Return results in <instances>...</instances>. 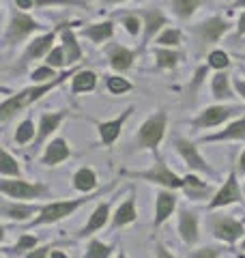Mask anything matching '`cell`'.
<instances>
[{"mask_svg":"<svg viewBox=\"0 0 245 258\" xmlns=\"http://www.w3.org/2000/svg\"><path fill=\"white\" fill-rule=\"evenodd\" d=\"M69 74H73V71H69ZM69 74H60L56 80H52V82H45V84H39V86H32V88H26L24 93L11 97V99H5L3 106H0V120H7L11 118L15 112H20L24 106H30L32 101L41 99L45 93H50L54 86H58L65 82V78H69Z\"/></svg>","mask_w":245,"mask_h":258,"instance_id":"obj_1","label":"cell"},{"mask_svg":"<svg viewBox=\"0 0 245 258\" xmlns=\"http://www.w3.org/2000/svg\"><path fill=\"white\" fill-rule=\"evenodd\" d=\"M91 198H80V200H60V203H50L45 207H41L39 215L30 222V226H41V224H52L65 220L67 215H71L73 211H78L82 205H86Z\"/></svg>","mask_w":245,"mask_h":258,"instance_id":"obj_2","label":"cell"},{"mask_svg":"<svg viewBox=\"0 0 245 258\" xmlns=\"http://www.w3.org/2000/svg\"><path fill=\"white\" fill-rule=\"evenodd\" d=\"M163 132H166V112H157L140 127V132L136 136V144L142 149L155 151L163 138Z\"/></svg>","mask_w":245,"mask_h":258,"instance_id":"obj_3","label":"cell"},{"mask_svg":"<svg viewBox=\"0 0 245 258\" xmlns=\"http://www.w3.org/2000/svg\"><path fill=\"white\" fill-rule=\"evenodd\" d=\"M0 191L9 198H18V200H30V198H39L47 194V187L41 183H28V181H0Z\"/></svg>","mask_w":245,"mask_h":258,"instance_id":"obj_4","label":"cell"},{"mask_svg":"<svg viewBox=\"0 0 245 258\" xmlns=\"http://www.w3.org/2000/svg\"><path fill=\"white\" fill-rule=\"evenodd\" d=\"M132 176H136V179L151 181V183H159V185H163V187H170V189L185 187V179H178L174 172H170L163 161H157L155 168H151V170H146V172H134Z\"/></svg>","mask_w":245,"mask_h":258,"instance_id":"obj_5","label":"cell"},{"mask_svg":"<svg viewBox=\"0 0 245 258\" xmlns=\"http://www.w3.org/2000/svg\"><path fill=\"white\" fill-rule=\"evenodd\" d=\"M241 200V189H239V183H236V174L230 172L228 174V181L222 189H219L213 200L209 203V209H217V207H226V205H232V203H239Z\"/></svg>","mask_w":245,"mask_h":258,"instance_id":"obj_6","label":"cell"},{"mask_svg":"<svg viewBox=\"0 0 245 258\" xmlns=\"http://www.w3.org/2000/svg\"><path fill=\"white\" fill-rule=\"evenodd\" d=\"M234 108H224V106H213V108H207L204 112H200V116L194 120L196 127H217L222 125L224 120H228L234 114Z\"/></svg>","mask_w":245,"mask_h":258,"instance_id":"obj_7","label":"cell"},{"mask_svg":"<svg viewBox=\"0 0 245 258\" xmlns=\"http://www.w3.org/2000/svg\"><path fill=\"white\" fill-rule=\"evenodd\" d=\"M176 149H178V153L183 155V159L187 161V166H190L192 170L211 172V168L207 166V161L202 159V155L198 153V149H196V144L187 142V140H183V138H178V140H176Z\"/></svg>","mask_w":245,"mask_h":258,"instance_id":"obj_8","label":"cell"},{"mask_svg":"<svg viewBox=\"0 0 245 258\" xmlns=\"http://www.w3.org/2000/svg\"><path fill=\"white\" fill-rule=\"evenodd\" d=\"M213 232L217 239L226 241V243H232V241H236L241 235H243V224L236 222V220H230V217H219V220H215L213 224Z\"/></svg>","mask_w":245,"mask_h":258,"instance_id":"obj_9","label":"cell"},{"mask_svg":"<svg viewBox=\"0 0 245 258\" xmlns=\"http://www.w3.org/2000/svg\"><path fill=\"white\" fill-rule=\"evenodd\" d=\"M226 28H228V24H226L222 18H211V20H207V22H202L196 30H198L202 43H215L217 39L226 32Z\"/></svg>","mask_w":245,"mask_h":258,"instance_id":"obj_10","label":"cell"},{"mask_svg":"<svg viewBox=\"0 0 245 258\" xmlns=\"http://www.w3.org/2000/svg\"><path fill=\"white\" fill-rule=\"evenodd\" d=\"M176 207V196L172 191H159L157 203H155V226H161L163 222L172 215Z\"/></svg>","mask_w":245,"mask_h":258,"instance_id":"obj_11","label":"cell"},{"mask_svg":"<svg viewBox=\"0 0 245 258\" xmlns=\"http://www.w3.org/2000/svg\"><path fill=\"white\" fill-rule=\"evenodd\" d=\"M39 28V24L28 18V15H15L13 22H11V26H9V41H20V39H24L26 35H30L32 30H37Z\"/></svg>","mask_w":245,"mask_h":258,"instance_id":"obj_12","label":"cell"},{"mask_svg":"<svg viewBox=\"0 0 245 258\" xmlns=\"http://www.w3.org/2000/svg\"><path fill=\"white\" fill-rule=\"evenodd\" d=\"M132 108L125 110L120 114V118H114V120H108V123H99V138L103 144H112L114 140L118 138V134H120V129L122 125H125V120L129 118V114H132Z\"/></svg>","mask_w":245,"mask_h":258,"instance_id":"obj_13","label":"cell"},{"mask_svg":"<svg viewBox=\"0 0 245 258\" xmlns=\"http://www.w3.org/2000/svg\"><path fill=\"white\" fill-rule=\"evenodd\" d=\"M39 211H41V207H37V205H18V203H5L3 205V215L7 220H13V222H24Z\"/></svg>","mask_w":245,"mask_h":258,"instance_id":"obj_14","label":"cell"},{"mask_svg":"<svg viewBox=\"0 0 245 258\" xmlns=\"http://www.w3.org/2000/svg\"><path fill=\"white\" fill-rule=\"evenodd\" d=\"M178 230H181V237L185 243H196L198 241V220L192 211H181V217H178Z\"/></svg>","mask_w":245,"mask_h":258,"instance_id":"obj_15","label":"cell"},{"mask_svg":"<svg viewBox=\"0 0 245 258\" xmlns=\"http://www.w3.org/2000/svg\"><path fill=\"white\" fill-rule=\"evenodd\" d=\"M54 37H56V30L47 32V35L39 37V39H35V41H32V43L28 45L26 54H24V62L30 60V58H39V56H43V54H50V52H52Z\"/></svg>","mask_w":245,"mask_h":258,"instance_id":"obj_16","label":"cell"},{"mask_svg":"<svg viewBox=\"0 0 245 258\" xmlns=\"http://www.w3.org/2000/svg\"><path fill=\"white\" fill-rule=\"evenodd\" d=\"M69 147H67V142H65L63 138L58 140H52L50 144H47V151H45V155H43V164L45 166H56V164H60V161H65L69 157Z\"/></svg>","mask_w":245,"mask_h":258,"instance_id":"obj_17","label":"cell"},{"mask_svg":"<svg viewBox=\"0 0 245 258\" xmlns=\"http://www.w3.org/2000/svg\"><path fill=\"white\" fill-rule=\"evenodd\" d=\"M108 215H110V205H108V203H101V205L93 211L91 220H88V224L84 226V228H82L80 235H82V237H86V235H93L95 230L103 228L105 222H108Z\"/></svg>","mask_w":245,"mask_h":258,"instance_id":"obj_18","label":"cell"},{"mask_svg":"<svg viewBox=\"0 0 245 258\" xmlns=\"http://www.w3.org/2000/svg\"><path fill=\"white\" fill-rule=\"evenodd\" d=\"M245 138V116L241 120H234L232 125H228L224 132H219L215 136H207L204 142H222V140H241Z\"/></svg>","mask_w":245,"mask_h":258,"instance_id":"obj_19","label":"cell"},{"mask_svg":"<svg viewBox=\"0 0 245 258\" xmlns=\"http://www.w3.org/2000/svg\"><path fill=\"white\" fill-rule=\"evenodd\" d=\"M65 118V112H54V114H43L41 116V120H39V136H37V147L41 142H43L47 136H50L52 132H56L58 129V125H60V120Z\"/></svg>","mask_w":245,"mask_h":258,"instance_id":"obj_20","label":"cell"},{"mask_svg":"<svg viewBox=\"0 0 245 258\" xmlns=\"http://www.w3.org/2000/svg\"><path fill=\"white\" fill-rule=\"evenodd\" d=\"M136 217H138V213H136V198H134V194H132V196H129L125 203H122L116 209L112 224H114V228H120V226H125V224H132Z\"/></svg>","mask_w":245,"mask_h":258,"instance_id":"obj_21","label":"cell"},{"mask_svg":"<svg viewBox=\"0 0 245 258\" xmlns=\"http://www.w3.org/2000/svg\"><path fill=\"white\" fill-rule=\"evenodd\" d=\"M60 35H63V50H65V56H67V64L80 60L82 58V47L76 41V35H73L67 26L60 28Z\"/></svg>","mask_w":245,"mask_h":258,"instance_id":"obj_22","label":"cell"},{"mask_svg":"<svg viewBox=\"0 0 245 258\" xmlns=\"http://www.w3.org/2000/svg\"><path fill=\"white\" fill-rule=\"evenodd\" d=\"M110 64L116 71H125L134 64V52L127 50V47H120V45H114L110 50Z\"/></svg>","mask_w":245,"mask_h":258,"instance_id":"obj_23","label":"cell"},{"mask_svg":"<svg viewBox=\"0 0 245 258\" xmlns=\"http://www.w3.org/2000/svg\"><path fill=\"white\" fill-rule=\"evenodd\" d=\"M73 187H76L78 191H93L97 187V174L95 170H91V168H82V170H78L76 174H73Z\"/></svg>","mask_w":245,"mask_h":258,"instance_id":"obj_24","label":"cell"},{"mask_svg":"<svg viewBox=\"0 0 245 258\" xmlns=\"http://www.w3.org/2000/svg\"><path fill=\"white\" fill-rule=\"evenodd\" d=\"M82 32H84V35L91 39V41H95V43H103L105 39H110V37H112L114 28H112V24H110V22H103V24H93V26H86Z\"/></svg>","mask_w":245,"mask_h":258,"instance_id":"obj_25","label":"cell"},{"mask_svg":"<svg viewBox=\"0 0 245 258\" xmlns=\"http://www.w3.org/2000/svg\"><path fill=\"white\" fill-rule=\"evenodd\" d=\"M142 18H144V26H146V41L157 32L161 26H166V18H163V13L159 9H155V11H146L142 13Z\"/></svg>","mask_w":245,"mask_h":258,"instance_id":"obj_26","label":"cell"},{"mask_svg":"<svg viewBox=\"0 0 245 258\" xmlns=\"http://www.w3.org/2000/svg\"><path fill=\"white\" fill-rule=\"evenodd\" d=\"M97 84V76L93 74V71H78L76 78H73V86L71 91L73 93H86V91H93Z\"/></svg>","mask_w":245,"mask_h":258,"instance_id":"obj_27","label":"cell"},{"mask_svg":"<svg viewBox=\"0 0 245 258\" xmlns=\"http://www.w3.org/2000/svg\"><path fill=\"white\" fill-rule=\"evenodd\" d=\"M213 97H215V99H230V97H232L230 82H228L226 74H217L213 78Z\"/></svg>","mask_w":245,"mask_h":258,"instance_id":"obj_28","label":"cell"},{"mask_svg":"<svg viewBox=\"0 0 245 258\" xmlns=\"http://www.w3.org/2000/svg\"><path fill=\"white\" fill-rule=\"evenodd\" d=\"M0 174L3 176H20V166L18 161H15L9 151L3 149V155H0Z\"/></svg>","mask_w":245,"mask_h":258,"instance_id":"obj_29","label":"cell"},{"mask_svg":"<svg viewBox=\"0 0 245 258\" xmlns=\"http://www.w3.org/2000/svg\"><path fill=\"white\" fill-rule=\"evenodd\" d=\"M202 0H172V7H174V13L178 18H190L194 15V11L198 9V5Z\"/></svg>","mask_w":245,"mask_h":258,"instance_id":"obj_30","label":"cell"},{"mask_svg":"<svg viewBox=\"0 0 245 258\" xmlns=\"http://www.w3.org/2000/svg\"><path fill=\"white\" fill-rule=\"evenodd\" d=\"M112 254V247L101 243V241H91L86 247V254L84 258H108Z\"/></svg>","mask_w":245,"mask_h":258,"instance_id":"obj_31","label":"cell"},{"mask_svg":"<svg viewBox=\"0 0 245 258\" xmlns=\"http://www.w3.org/2000/svg\"><path fill=\"white\" fill-rule=\"evenodd\" d=\"M32 136H35V125H32V120H24V123L18 127V132H15V142L26 144V142H30Z\"/></svg>","mask_w":245,"mask_h":258,"instance_id":"obj_32","label":"cell"},{"mask_svg":"<svg viewBox=\"0 0 245 258\" xmlns=\"http://www.w3.org/2000/svg\"><path fill=\"white\" fill-rule=\"evenodd\" d=\"M108 91H110V93H114V95H122V93L132 91V84H129L125 78L110 76V78H108Z\"/></svg>","mask_w":245,"mask_h":258,"instance_id":"obj_33","label":"cell"},{"mask_svg":"<svg viewBox=\"0 0 245 258\" xmlns=\"http://www.w3.org/2000/svg\"><path fill=\"white\" fill-rule=\"evenodd\" d=\"M155 58H157V64L159 67H168V69H172L176 60H178V54L172 52V50H157L155 52Z\"/></svg>","mask_w":245,"mask_h":258,"instance_id":"obj_34","label":"cell"},{"mask_svg":"<svg viewBox=\"0 0 245 258\" xmlns=\"http://www.w3.org/2000/svg\"><path fill=\"white\" fill-rule=\"evenodd\" d=\"M157 43L159 45H178L181 43V32H178L176 28H166L161 32V35L157 37Z\"/></svg>","mask_w":245,"mask_h":258,"instance_id":"obj_35","label":"cell"},{"mask_svg":"<svg viewBox=\"0 0 245 258\" xmlns=\"http://www.w3.org/2000/svg\"><path fill=\"white\" fill-rule=\"evenodd\" d=\"M47 67H54V69H58V67H65L67 64V56H65V50L63 47H54V50L47 54Z\"/></svg>","mask_w":245,"mask_h":258,"instance_id":"obj_36","label":"cell"},{"mask_svg":"<svg viewBox=\"0 0 245 258\" xmlns=\"http://www.w3.org/2000/svg\"><path fill=\"white\" fill-rule=\"evenodd\" d=\"M32 82H37V84H45V82H52V80H56L58 76L54 74V67H41L37 71H32Z\"/></svg>","mask_w":245,"mask_h":258,"instance_id":"obj_37","label":"cell"},{"mask_svg":"<svg viewBox=\"0 0 245 258\" xmlns=\"http://www.w3.org/2000/svg\"><path fill=\"white\" fill-rule=\"evenodd\" d=\"M209 64L215 69H226L228 64H230V60H228V54L222 52V50H213L209 54Z\"/></svg>","mask_w":245,"mask_h":258,"instance_id":"obj_38","label":"cell"},{"mask_svg":"<svg viewBox=\"0 0 245 258\" xmlns=\"http://www.w3.org/2000/svg\"><path fill=\"white\" fill-rule=\"evenodd\" d=\"M35 245H37V239L35 237H30V235H24L18 243H15V247H13V252H24V249H35Z\"/></svg>","mask_w":245,"mask_h":258,"instance_id":"obj_39","label":"cell"},{"mask_svg":"<svg viewBox=\"0 0 245 258\" xmlns=\"http://www.w3.org/2000/svg\"><path fill=\"white\" fill-rule=\"evenodd\" d=\"M217 256H219L217 247H202V249H196V252L187 258H217Z\"/></svg>","mask_w":245,"mask_h":258,"instance_id":"obj_40","label":"cell"},{"mask_svg":"<svg viewBox=\"0 0 245 258\" xmlns=\"http://www.w3.org/2000/svg\"><path fill=\"white\" fill-rule=\"evenodd\" d=\"M122 24H125V28H127L129 32H132V35H138V32H140V26H142L140 20L134 18V15H129V18H125V20H122Z\"/></svg>","mask_w":245,"mask_h":258,"instance_id":"obj_41","label":"cell"},{"mask_svg":"<svg viewBox=\"0 0 245 258\" xmlns=\"http://www.w3.org/2000/svg\"><path fill=\"white\" fill-rule=\"evenodd\" d=\"M47 252H50V245H43V247H37L26 256V258H47Z\"/></svg>","mask_w":245,"mask_h":258,"instance_id":"obj_42","label":"cell"},{"mask_svg":"<svg viewBox=\"0 0 245 258\" xmlns=\"http://www.w3.org/2000/svg\"><path fill=\"white\" fill-rule=\"evenodd\" d=\"M155 254H157V258H174V256L170 254V252H168V249L163 247V245H157V247H155Z\"/></svg>","mask_w":245,"mask_h":258,"instance_id":"obj_43","label":"cell"},{"mask_svg":"<svg viewBox=\"0 0 245 258\" xmlns=\"http://www.w3.org/2000/svg\"><path fill=\"white\" fill-rule=\"evenodd\" d=\"M234 88H236V91H239V95H241L243 99H245V80L236 78V80H234Z\"/></svg>","mask_w":245,"mask_h":258,"instance_id":"obj_44","label":"cell"},{"mask_svg":"<svg viewBox=\"0 0 245 258\" xmlns=\"http://www.w3.org/2000/svg\"><path fill=\"white\" fill-rule=\"evenodd\" d=\"M15 3H18V7H20V9H30L35 0H15Z\"/></svg>","mask_w":245,"mask_h":258,"instance_id":"obj_45","label":"cell"},{"mask_svg":"<svg viewBox=\"0 0 245 258\" xmlns=\"http://www.w3.org/2000/svg\"><path fill=\"white\" fill-rule=\"evenodd\" d=\"M239 35H245V13L239 18Z\"/></svg>","mask_w":245,"mask_h":258,"instance_id":"obj_46","label":"cell"},{"mask_svg":"<svg viewBox=\"0 0 245 258\" xmlns=\"http://www.w3.org/2000/svg\"><path fill=\"white\" fill-rule=\"evenodd\" d=\"M236 166H239V170H241V172H245V151L241 153V157H239V164H236Z\"/></svg>","mask_w":245,"mask_h":258,"instance_id":"obj_47","label":"cell"},{"mask_svg":"<svg viewBox=\"0 0 245 258\" xmlns=\"http://www.w3.org/2000/svg\"><path fill=\"white\" fill-rule=\"evenodd\" d=\"M50 258H67V256H65L63 252H58V249H52V256Z\"/></svg>","mask_w":245,"mask_h":258,"instance_id":"obj_48","label":"cell"},{"mask_svg":"<svg viewBox=\"0 0 245 258\" xmlns=\"http://www.w3.org/2000/svg\"><path fill=\"white\" fill-rule=\"evenodd\" d=\"M236 7H245V0H236Z\"/></svg>","mask_w":245,"mask_h":258,"instance_id":"obj_49","label":"cell"},{"mask_svg":"<svg viewBox=\"0 0 245 258\" xmlns=\"http://www.w3.org/2000/svg\"><path fill=\"white\" fill-rule=\"evenodd\" d=\"M105 3H120V0H105Z\"/></svg>","mask_w":245,"mask_h":258,"instance_id":"obj_50","label":"cell"},{"mask_svg":"<svg viewBox=\"0 0 245 258\" xmlns=\"http://www.w3.org/2000/svg\"><path fill=\"white\" fill-rule=\"evenodd\" d=\"M118 258H127V256H125V254H120V256H118Z\"/></svg>","mask_w":245,"mask_h":258,"instance_id":"obj_51","label":"cell"},{"mask_svg":"<svg viewBox=\"0 0 245 258\" xmlns=\"http://www.w3.org/2000/svg\"><path fill=\"white\" fill-rule=\"evenodd\" d=\"M241 258H245V254H241Z\"/></svg>","mask_w":245,"mask_h":258,"instance_id":"obj_52","label":"cell"}]
</instances>
